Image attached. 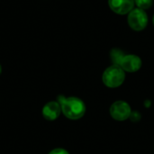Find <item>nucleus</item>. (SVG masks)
Here are the masks:
<instances>
[{
  "label": "nucleus",
  "mask_w": 154,
  "mask_h": 154,
  "mask_svg": "<svg viewBox=\"0 0 154 154\" xmlns=\"http://www.w3.org/2000/svg\"><path fill=\"white\" fill-rule=\"evenodd\" d=\"M58 102L60 105L61 112L70 120H78L83 117L86 113L84 102L76 97H66L62 95L58 97Z\"/></svg>",
  "instance_id": "f257e3e1"
},
{
  "label": "nucleus",
  "mask_w": 154,
  "mask_h": 154,
  "mask_svg": "<svg viewBox=\"0 0 154 154\" xmlns=\"http://www.w3.org/2000/svg\"><path fill=\"white\" fill-rule=\"evenodd\" d=\"M125 79V70L117 65H112L108 67L102 75V81L107 87L111 88L120 87Z\"/></svg>",
  "instance_id": "f03ea898"
},
{
  "label": "nucleus",
  "mask_w": 154,
  "mask_h": 154,
  "mask_svg": "<svg viewBox=\"0 0 154 154\" xmlns=\"http://www.w3.org/2000/svg\"><path fill=\"white\" fill-rule=\"evenodd\" d=\"M129 26L137 32L143 31L146 28L148 24V16L144 10L140 8H134L127 17Z\"/></svg>",
  "instance_id": "7ed1b4c3"
},
{
  "label": "nucleus",
  "mask_w": 154,
  "mask_h": 154,
  "mask_svg": "<svg viewBox=\"0 0 154 154\" xmlns=\"http://www.w3.org/2000/svg\"><path fill=\"white\" fill-rule=\"evenodd\" d=\"M110 116L116 121H125L130 118L132 109L129 104L125 101H116L112 104L109 109Z\"/></svg>",
  "instance_id": "20e7f679"
},
{
  "label": "nucleus",
  "mask_w": 154,
  "mask_h": 154,
  "mask_svg": "<svg viewBox=\"0 0 154 154\" xmlns=\"http://www.w3.org/2000/svg\"><path fill=\"white\" fill-rule=\"evenodd\" d=\"M110 9L117 14H129L134 6V0H108Z\"/></svg>",
  "instance_id": "39448f33"
},
{
  "label": "nucleus",
  "mask_w": 154,
  "mask_h": 154,
  "mask_svg": "<svg viewBox=\"0 0 154 154\" xmlns=\"http://www.w3.org/2000/svg\"><path fill=\"white\" fill-rule=\"evenodd\" d=\"M119 66L127 72H136L142 67V60L140 57L134 54L125 55L122 59Z\"/></svg>",
  "instance_id": "423d86ee"
},
{
  "label": "nucleus",
  "mask_w": 154,
  "mask_h": 154,
  "mask_svg": "<svg viewBox=\"0 0 154 154\" xmlns=\"http://www.w3.org/2000/svg\"><path fill=\"white\" fill-rule=\"evenodd\" d=\"M61 113V107L58 101L48 102L42 108V116L48 121L56 120Z\"/></svg>",
  "instance_id": "0eeeda50"
},
{
  "label": "nucleus",
  "mask_w": 154,
  "mask_h": 154,
  "mask_svg": "<svg viewBox=\"0 0 154 154\" xmlns=\"http://www.w3.org/2000/svg\"><path fill=\"white\" fill-rule=\"evenodd\" d=\"M124 56H125L124 52L119 49H113L110 51V58H111V60L113 62V65L119 66V64H120L122 59L124 58Z\"/></svg>",
  "instance_id": "6e6552de"
},
{
  "label": "nucleus",
  "mask_w": 154,
  "mask_h": 154,
  "mask_svg": "<svg viewBox=\"0 0 154 154\" xmlns=\"http://www.w3.org/2000/svg\"><path fill=\"white\" fill-rule=\"evenodd\" d=\"M134 4L137 5V8L145 11L152 6L153 0H134Z\"/></svg>",
  "instance_id": "1a4fd4ad"
},
{
  "label": "nucleus",
  "mask_w": 154,
  "mask_h": 154,
  "mask_svg": "<svg viewBox=\"0 0 154 154\" xmlns=\"http://www.w3.org/2000/svg\"><path fill=\"white\" fill-rule=\"evenodd\" d=\"M49 154H69L66 150L62 149V148H57L52 150Z\"/></svg>",
  "instance_id": "9d476101"
},
{
  "label": "nucleus",
  "mask_w": 154,
  "mask_h": 154,
  "mask_svg": "<svg viewBox=\"0 0 154 154\" xmlns=\"http://www.w3.org/2000/svg\"><path fill=\"white\" fill-rule=\"evenodd\" d=\"M1 72H2V68H1V65H0V74H1Z\"/></svg>",
  "instance_id": "9b49d317"
},
{
  "label": "nucleus",
  "mask_w": 154,
  "mask_h": 154,
  "mask_svg": "<svg viewBox=\"0 0 154 154\" xmlns=\"http://www.w3.org/2000/svg\"><path fill=\"white\" fill-rule=\"evenodd\" d=\"M152 22H153V24H154V15H153V18H152Z\"/></svg>",
  "instance_id": "f8f14e48"
}]
</instances>
